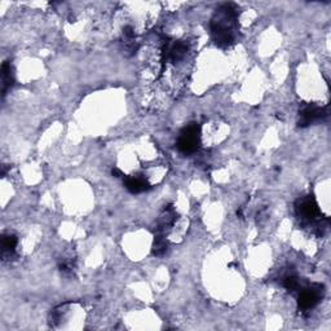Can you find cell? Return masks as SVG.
<instances>
[{
    "label": "cell",
    "mask_w": 331,
    "mask_h": 331,
    "mask_svg": "<svg viewBox=\"0 0 331 331\" xmlns=\"http://www.w3.org/2000/svg\"><path fill=\"white\" fill-rule=\"evenodd\" d=\"M17 243H19V241H17V238H16L15 236H11V234L4 236L3 240H2V247H3L4 254H6V252L12 254V252L15 251L16 246H17Z\"/></svg>",
    "instance_id": "cell-7"
},
{
    "label": "cell",
    "mask_w": 331,
    "mask_h": 331,
    "mask_svg": "<svg viewBox=\"0 0 331 331\" xmlns=\"http://www.w3.org/2000/svg\"><path fill=\"white\" fill-rule=\"evenodd\" d=\"M322 286L314 285L313 287L301 291L300 296H299V308L303 310H308L313 308L322 298Z\"/></svg>",
    "instance_id": "cell-2"
},
{
    "label": "cell",
    "mask_w": 331,
    "mask_h": 331,
    "mask_svg": "<svg viewBox=\"0 0 331 331\" xmlns=\"http://www.w3.org/2000/svg\"><path fill=\"white\" fill-rule=\"evenodd\" d=\"M112 173H113V176H116V177H121L122 176V172L118 170V168H113Z\"/></svg>",
    "instance_id": "cell-10"
},
{
    "label": "cell",
    "mask_w": 331,
    "mask_h": 331,
    "mask_svg": "<svg viewBox=\"0 0 331 331\" xmlns=\"http://www.w3.org/2000/svg\"><path fill=\"white\" fill-rule=\"evenodd\" d=\"M327 107H318L308 105L300 112V121H299V127H308L313 122L319 121V119L327 117Z\"/></svg>",
    "instance_id": "cell-3"
},
{
    "label": "cell",
    "mask_w": 331,
    "mask_h": 331,
    "mask_svg": "<svg viewBox=\"0 0 331 331\" xmlns=\"http://www.w3.org/2000/svg\"><path fill=\"white\" fill-rule=\"evenodd\" d=\"M166 251H167V243H166V241L163 240L162 234H158V236L155 237V241H154L153 254H154L155 256H161V255H163Z\"/></svg>",
    "instance_id": "cell-8"
},
{
    "label": "cell",
    "mask_w": 331,
    "mask_h": 331,
    "mask_svg": "<svg viewBox=\"0 0 331 331\" xmlns=\"http://www.w3.org/2000/svg\"><path fill=\"white\" fill-rule=\"evenodd\" d=\"M13 73H12V67L8 62H4L3 66H2V83H3V94L7 93V91L11 88L13 85Z\"/></svg>",
    "instance_id": "cell-6"
},
{
    "label": "cell",
    "mask_w": 331,
    "mask_h": 331,
    "mask_svg": "<svg viewBox=\"0 0 331 331\" xmlns=\"http://www.w3.org/2000/svg\"><path fill=\"white\" fill-rule=\"evenodd\" d=\"M296 210H298V213L301 217L308 220H314L319 215L318 206H317L316 201L310 197L300 199L296 204Z\"/></svg>",
    "instance_id": "cell-4"
},
{
    "label": "cell",
    "mask_w": 331,
    "mask_h": 331,
    "mask_svg": "<svg viewBox=\"0 0 331 331\" xmlns=\"http://www.w3.org/2000/svg\"><path fill=\"white\" fill-rule=\"evenodd\" d=\"M125 185L131 193H134V194H137V193H143V191L149 190L150 185L148 184L144 177L140 176H131V177H126L125 179Z\"/></svg>",
    "instance_id": "cell-5"
},
{
    "label": "cell",
    "mask_w": 331,
    "mask_h": 331,
    "mask_svg": "<svg viewBox=\"0 0 331 331\" xmlns=\"http://www.w3.org/2000/svg\"><path fill=\"white\" fill-rule=\"evenodd\" d=\"M283 286H285L286 289L289 290V291H294V290H296L299 287L298 278L294 276L286 277L285 280H283Z\"/></svg>",
    "instance_id": "cell-9"
},
{
    "label": "cell",
    "mask_w": 331,
    "mask_h": 331,
    "mask_svg": "<svg viewBox=\"0 0 331 331\" xmlns=\"http://www.w3.org/2000/svg\"><path fill=\"white\" fill-rule=\"evenodd\" d=\"M198 145H199V127L195 123H191L181 131L177 140V149L184 154H190L198 149Z\"/></svg>",
    "instance_id": "cell-1"
}]
</instances>
